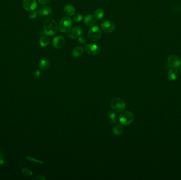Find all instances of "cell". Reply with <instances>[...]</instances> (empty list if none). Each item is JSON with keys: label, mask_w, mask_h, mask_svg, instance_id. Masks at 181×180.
Wrapping results in <instances>:
<instances>
[{"label": "cell", "mask_w": 181, "mask_h": 180, "mask_svg": "<svg viewBox=\"0 0 181 180\" xmlns=\"http://www.w3.org/2000/svg\"><path fill=\"white\" fill-rule=\"evenodd\" d=\"M4 154L0 152V165H3L5 164V160H4Z\"/></svg>", "instance_id": "cell-26"}, {"label": "cell", "mask_w": 181, "mask_h": 180, "mask_svg": "<svg viewBox=\"0 0 181 180\" xmlns=\"http://www.w3.org/2000/svg\"><path fill=\"white\" fill-rule=\"evenodd\" d=\"M94 16L97 19H101L104 16L103 10L101 9H97L95 10Z\"/></svg>", "instance_id": "cell-20"}, {"label": "cell", "mask_w": 181, "mask_h": 180, "mask_svg": "<svg viewBox=\"0 0 181 180\" xmlns=\"http://www.w3.org/2000/svg\"><path fill=\"white\" fill-rule=\"evenodd\" d=\"M83 19V16L80 13H76L73 16V20L76 22H80Z\"/></svg>", "instance_id": "cell-22"}, {"label": "cell", "mask_w": 181, "mask_h": 180, "mask_svg": "<svg viewBox=\"0 0 181 180\" xmlns=\"http://www.w3.org/2000/svg\"><path fill=\"white\" fill-rule=\"evenodd\" d=\"M168 79L170 81H174L178 77V72L175 69H171L168 71L167 74Z\"/></svg>", "instance_id": "cell-15"}, {"label": "cell", "mask_w": 181, "mask_h": 180, "mask_svg": "<svg viewBox=\"0 0 181 180\" xmlns=\"http://www.w3.org/2000/svg\"><path fill=\"white\" fill-rule=\"evenodd\" d=\"M83 52H84L83 48L81 46H78L75 47L73 50L72 56L74 58H78L82 55L83 53Z\"/></svg>", "instance_id": "cell-14"}, {"label": "cell", "mask_w": 181, "mask_h": 180, "mask_svg": "<svg viewBox=\"0 0 181 180\" xmlns=\"http://www.w3.org/2000/svg\"><path fill=\"white\" fill-rule=\"evenodd\" d=\"M42 76V71L40 70H37L35 72V76L37 78H38Z\"/></svg>", "instance_id": "cell-28"}, {"label": "cell", "mask_w": 181, "mask_h": 180, "mask_svg": "<svg viewBox=\"0 0 181 180\" xmlns=\"http://www.w3.org/2000/svg\"><path fill=\"white\" fill-rule=\"evenodd\" d=\"M97 19L93 15L89 14L85 18L84 23L87 26H92L96 22Z\"/></svg>", "instance_id": "cell-13"}, {"label": "cell", "mask_w": 181, "mask_h": 180, "mask_svg": "<svg viewBox=\"0 0 181 180\" xmlns=\"http://www.w3.org/2000/svg\"><path fill=\"white\" fill-rule=\"evenodd\" d=\"M85 50L88 54L92 55H97L101 52L100 47L93 43H89L85 45Z\"/></svg>", "instance_id": "cell-6"}, {"label": "cell", "mask_w": 181, "mask_h": 180, "mask_svg": "<svg viewBox=\"0 0 181 180\" xmlns=\"http://www.w3.org/2000/svg\"></svg>", "instance_id": "cell-31"}, {"label": "cell", "mask_w": 181, "mask_h": 180, "mask_svg": "<svg viewBox=\"0 0 181 180\" xmlns=\"http://www.w3.org/2000/svg\"><path fill=\"white\" fill-rule=\"evenodd\" d=\"M52 12V8L46 5H42L39 7L38 12L42 16H48Z\"/></svg>", "instance_id": "cell-12"}, {"label": "cell", "mask_w": 181, "mask_h": 180, "mask_svg": "<svg viewBox=\"0 0 181 180\" xmlns=\"http://www.w3.org/2000/svg\"><path fill=\"white\" fill-rule=\"evenodd\" d=\"M108 117L111 124H115L117 122L116 115L114 111H112V110L109 111L108 113Z\"/></svg>", "instance_id": "cell-17"}, {"label": "cell", "mask_w": 181, "mask_h": 180, "mask_svg": "<svg viewBox=\"0 0 181 180\" xmlns=\"http://www.w3.org/2000/svg\"><path fill=\"white\" fill-rule=\"evenodd\" d=\"M22 6L24 10L32 11L37 8V3L36 0H23Z\"/></svg>", "instance_id": "cell-10"}, {"label": "cell", "mask_w": 181, "mask_h": 180, "mask_svg": "<svg viewBox=\"0 0 181 180\" xmlns=\"http://www.w3.org/2000/svg\"><path fill=\"white\" fill-rule=\"evenodd\" d=\"M101 29L105 33H111L114 31L116 26L114 23L110 20H106L102 23L101 25Z\"/></svg>", "instance_id": "cell-8"}, {"label": "cell", "mask_w": 181, "mask_h": 180, "mask_svg": "<svg viewBox=\"0 0 181 180\" xmlns=\"http://www.w3.org/2000/svg\"><path fill=\"white\" fill-rule=\"evenodd\" d=\"M35 180H45V178L44 177H43L42 175H39L38 177H36L35 178Z\"/></svg>", "instance_id": "cell-30"}, {"label": "cell", "mask_w": 181, "mask_h": 180, "mask_svg": "<svg viewBox=\"0 0 181 180\" xmlns=\"http://www.w3.org/2000/svg\"><path fill=\"white\" fill-rule=\"evenodd\" d=\"M123 131V127L121 125L116 126L114 129H113V133L115 135L118 136L121 135Z\"/></svg>", "instance_id": "cell-21"}, {"label": "cell", "mask_w": 181, "mask_h": 180, "mask_svg": "<svg viewBox=\"0 0 181 180\" xmlns=\"http://www.w3.org/2000/svg\"><path fill=\"white\" fill-rule=\"evenodd\" d=\"M120 123L124 126H127L131 124L134 120V115L133 113L129 111L122 112L119 115Z\"/></svg>", "instance_id": "cell-3"}, {"label": "cell", "mask_w": 181, "mask_h": 180, "mask_svg": "<svg viewBox=\"0 0 181 180\" xmlns=\"http://www.w3.org/2000/svg\"><path fill=\"white\" fill-rule=\"evenodd\" d=\"M72 24L73 22L71 19L68 16H65L61 20L59 23V29L61 32L66 33L68 32L71 28Z\"/></svg>", "instance_id": "cell-5"}, {"label": "cell", "mask_w": 181, "mask_h": 180, "mask_svg": "<svg viewBox=\"0 0 181 180\" xmlns=\"http://www.w3.org/2000/svg\"><path fill=\"white\" fill-rule=\"evenodd\" d=\"M64 12L66 15H67L68 16H73L75 12V9L74 7L72 6L71 5L68 4L66 5L64 7Z\"/></svg>", "instance_id": "cell-16"}, {"label": "cell", "mask_w": 181, "mask_h": 180, "mask_svg": "<svg viewBox=\"0 0 181 180\" xmlns=\"http://www.w3.org/2000/svg\"></svg>", "instance_id": "cell-32"}, {"label": "cell", "mask_w": 181, "mask_h": 180, "mask_svg": "<svg viewBox=\"0 0 181 180\" xmlns=\"http://www.w3.org/2000/svg\"><path fill=\"white\" fill-rule=\"evenodd\" d=\"M83 33L82 29L80 27H73L71 28L67 32V36L71 39H76L80 37Z\"/></svg>", "instance_id": "cell-9"}, {"label": "cell", "mask_w": 181, "mask_h": 180, "mask_svg": "<svg viewBox=\"0 0 181 180\" xmlns=\"http://www.w3.org/2000/svg\"><path fill=\"white\" fill-rule=\"evenodd\" d=\"M78 41L79 42L81 43V44H85V43H86V40L85 39L83 38V37H79L78 38Z\"/></svg>", "instance_id": "cell-27"}, {"label": "cell", "mask_w": 181, "mask_h": 180, "mask_svg": "<svg viewBox=\"0 0 181 180\" xmlns=\"http://www.w3.org/2000/svg\"><path fill=\"white\" fill-rule=\"evenodd\" d=\"M44 30L45 34L48 36L55 35L58 31V26L54 20L48 18L46 20L44 24Z\"/></svg>", "instance_id": "cell-1"}, {"label": "cell", "mask_w": 181, "mask_h": 180, "mask_svg": "<svg viewBox=\"0 0 181 180\" xmlns=\"http://www.w3.org/2000/svg\"><path fill=\"white\" fill-rule=\"evenodd\" d=\"M39 13L38 11H32L31 12L29 13V18L30 19H35L38 16Z\"/></svg>", "instance_id": "cell-24"}, {"label": "cell", "mask_w": 181, "mask_h": 180, "mask_svg": "<svg viewBox=\"0 0 181 180\" xmlns=\"http://www.w3.org/2000/svg\"><path fill=\"white\" fill-rule=\"evenodd\" d=\"M167 62L171 67L176 69L181 66V59L176 55H171L168 57Z\"/></svg>", "instance_id": "cell-7"}, {"label": "cell", "mask_w": 181, "mask_h": 180, "mask_svg": "<svg viewBox=\"0 0 181 180\" xmlns=\"http://www.w3.org/2000/svg\"><path fill=\"white\" fill-rule=\"evenodd\" d=\"M38 1L39 3L42 5H46L50 1V0H38Z\"/></svg>", "instance_id": "cell-29"}, {"label": "cell", "mask_w": 181, "mask_h": 180, "mask_svg": "<svg viewBox=\"0 0 181 180\" xmlns=\"http://www.w3.org/2000/svg\"><path fill=\"white\" fill-rule=\"evenodd\" d=\"M26 158H27L28 160H30V161H32V162H36V163H40V164H44V162H42V161H39V160H37V159H35V158H31V157H26Z\"/></svg>", "instance_id": "cell-25"}, {"label": "cell", "mask_w": 181, "mask_h": 180, "mask_svg": "<svg viewBox=\"0 0 181 180\" xmlns=\"http://www.w3.org/2000/svg\"><path fill=\"white\" fill-rule=\"evenodd\" d=\"M65 39L62 36H57L55 37L52 41L54 47L57 49L63 48V46L65 45Z\"/></svg>", "instance_id": "cell-11"}, {"label": "cell", "mask_w": 181, "mask_h": 180, "mask_svg": "<svg viewBox=\"0 0 181 180\" xmlns=\"http://www.w3.org/2000/svg\"><path fill=\"white\" fill-rule=\"evenodd\" d=\"M49 41H50L48 37L46 36H42L39 40V43L41 47L45 48L49 45Z\"/></svg>", "instance_id": "cell-19"}, {"label": "cell", "mask_w": 181, "mask_h": 180, "mask_svg": "<svg viewBox=\"0 0 181 180\" xmlns=\"http://www.w3.org/2000/svg\"><path fill=\"white\" fill-rule=\"evenodd\" d=\"M110 105L113 111L120 113L123 112L126 108V103L123 100L119 98H114L111 101Z\"/></svg>", "instance_id": "cell-2"}, {"label": "cell", "mask_w": 181, "mask_h": 180, "mask_svg": "<svg viewBox=\"0 0 181 180\" xmlns=\"http://www.w3.org/2000/svg\"><path fill=\"white\" fill-rule=\"evenodd\" d=\"M102 35V32L100 29L97 26H93L91 27L88 32V37L92 41H97L100 39Z\"/></svg>", "instance_id": "cell-4"}, {"label": "cell", "mask_w": 181, "mask_h": 180, "mask_svg": "<svg viewBox=\"0 0 181 180\" xmlns=\"http://www.w3.org/2000/svg\"><path fill=\"white\" fill-rule=\"evenodd\" d=\"M22 173L24 176H31L33 175V171L28 168H24L22 170Z\"/></svg>", "instance_id": "cell-23"}, {"label": "cell", "mask_w": 181, "mask_h": 180, "mask_svg": "<svg viewBox=\"0 0 181 180\" xmlns=\"http://www.w3.org/2000/svg\"><path fill=\"white\" fill-rule=\"evenodd\" d=\"M50 63L48 59H43L39 62V67L43 70H46L48 69Z\"/></svg>", "instance_id": "cell-18"}]
</instances>
